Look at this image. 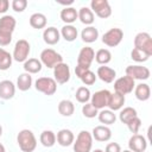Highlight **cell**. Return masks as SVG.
<instances>
[{
  "instance_id": "39",
  "label": "cell",
  "mask_w": 152,
  "mask_h": 152,
  "mask_svg": "<svg viewBox=\"0 0 152 152\" xmlns=\"http://www.w3.org/2000/svg\"><path fill=\"white\" fill-rule=\"evenodd\" d=\"M80 80L82 81L83 84H86V86H91V84H94L95 81H96V75H95V72H93V71L89 69V70H87V71L80 77Z\"/></svg>"
},
{
  "instance_id": "31",
  "label": "cell",
  "mask_w": 152,
  "mask_h": 152,
  "mask_svg": "<svg viewBox=\"0 0 152 152\" xmlns=\"http://www.w3.org/2000/svg\"><path fill=\"white\" fill-rule=\"evenodd\" d=\"M59 33L66 42H74L77 38V34H78L77 28L72 25H64Z\"/></svg>"
},
{
  "instance_id": "26",
  "label": "cell",
  "mask_w": 152,
  "mask_h": 152,
  "mask_svg": "<svg viewBox=\"0 0 152 152\" xmlns=\"http://www.w3.org/2000/svg\"><path fill=\"white\" fill-rule=\"evenodd\" d=\"M32 86V76L27 72H23L17 78V87L21 91H26Z\"/></svg>"
},
{
  "instance_id": "45",
  "label": "cell",
  "mask_w": 152,
  "mask_h": 152,
  "mask_svg": "<svg viewBox=\"0 0 152 152\" xmlns=\"http://www.w3.org/2000/svg\"><path fill=\"white\" fill-rule=\"evenodd\" d=\"M93 152H104V151H102V150H100V148H96V150H94Z\"/></svg>"
},
{
  "instance_id": "21",
  "label": "cell",
  "mask_w": 152,
  "mask_h": 152,
  "mask_svg": "<svg viewBox=\"0 0 152 152\" xmlns=\"http://www.w3.org/2000/svg\"><path fill=\"white\" fill-rule=\"evenodd\" d=\"M134 95L139 101H147L151 96V89L147 83H140L134 87Z\"/></svg>"
},
{
  "instance_id": "9",
  "label": "cell",
  "mask_w": 152,
  "mask_h": 152,
  "mask_svg": "<svg viewBox=\"0 0 152 152\" xmlns=\"http://www.w3.org/2000/svg\"><path fill=\"white\" fill-rule=\"evenodd\" d=\"M124 38V32L121 28L118 27H113L110 30H108L103 36H102V43L109 48H114L118 46L121 40Z\"/></svg>"
},
{
  "instance_id": "27",
  "label": "cell",
  "mask_w": 152,
  "mask_h": 152,
  "mask_svg": "<svg viewBox=\"0 0 152 152\" xmlns=\"http://www.w3.org/2000/svg\"><path fill=\"white\" fill-rule=\"evenodd\" d=\"M97 118L101 124H104V126L113 125L116 121V116L110 109H101V112H99L97 114Z\"/></svg>"
},
{
  "instance_id": "17",
  "label": "cell",
  "mask_w": 152,
  "mask_h": 152,
  "mask_svg": "<svg viewBox=\"0 0 152 152\" xmlns=\"http://www.w3.org/2000/svg\"><path fill=\"white\" fill-rule=\"evenodd\" d=\"M15 94V86L10 80H4L0 82V97L2 100H10Z\"/></svg>"
},
{
  "instance_id": "29",
  "label": "cell",
  "mask_w": 152,
  "mask_h": 152,
  "mask_svg": "<svg viewBox=\"0 0 152 152\" xmlns=\"http://www.w3.org/2000/svg\"><path fill=\"white\" fill-rule=\"evenodd\" d=\"M30 25L37 30L44 28L46 26V17L43 13H33L30 17Z\"/></svg>"
},
{
  "instance_id": "6",
  "label": "cell",
  "mask_w": 152,
  "mask_h": 152,
  "mask_svg": "<svg viewBox=\"0 0 152 152\" xmlns=\"http://www.w3.org/2000/svg\"><path fill=\"white\" fill-rule=\"evenodd\" d=\"M34 88L37 91H40L48 96L53 95L57 90V83L51 77H39L34 82Z\"/></svg>"
},
{
  "instance_id": "14",
  "label": "cell",
  "mask_w": 152,
  "mask_h": 152,
  "mask_svg": "<svg viewBox=\"0 0 152 152\" xmlns=\"http://www.w3.org/2000/svg\"><path fill=\"white\" fill-rule=\"evenodd\" d=\"M53 80L56 83L64 84L70 80V68L66 63H59L53 68Z\"/></svg>"
},
{
  "instance_id": "24",
  "label": "cell",
  "mask_w": 152,
  "mask_h": 152,
  "mask_svg": "<svg viewBox=\"0 0 152 152\" xmlns=\"http://www.w3.org/2000/svg\"><path fill=\"white\" fill-rule=\"evenodd\" d=\"M61 19L66 25H71L74 21H76V19H78L77 11L74 7H64L61 11Z\"/></svg>"
},
{
  "instance_id": "8",
  "label": "cell",
  "mask_w": 152,
  "mask_h": 152,
  "mask_svg": "<svg viewBox=\"0 0 152 152\" xmlns=\"http://www.w3.org/2000/svg\"><path fill=\"white\" fill-rule=\"evenodd\" d=\"M135 87V83H134V80L129 76H122V77H119L115 82H114V90L115 93L120 94V95H126V94H129L133 91Z\"/></svg>"
},
{
  "instance_id": "28",
  "label": "cell",
  "mask_w": 152,
  "mask_h": 152,
  "mask_svg": "<svg viewBox=\"0 0 152 152\" xmlns=\"http://www.w3.org/2000/svg\"><path fill=\"white\" fill-rule=\"evenodd\" d=\"M39 140L42 142L43 146L45 147H52L55 144H56V134L50 131V129H45L40 133V137H39Z\"/></svg>"
},
{
  "instance_id": "41",
  "label": "cell",
  "mask_w": 152,
  "mask_h": 152,
  "mask_svg": "<svg viewBox=\"0 0 152 152\" xmlns=\"http://www.w3.org/2000/svg\"><path fill=\"white\" fill-rule=\"evenodd\" d=\"M13 11L15 12H24L27 7V1L26 0H13L11 4Z\"/></svg>"
},
{
  "instance_id": "1",
  "label": "cell",
  "mask_w": 152,
  "mask_h": 152,
  "mask_svg": "<svg viewBox=\"0 0 152 152\" xmlns=\"http://www.w3.org/2000/svg\"><path fill=\"white\" fill-rule=\"evenodd\" d=\"M95 58V51L90 46H84L81 49L78 57H77V64L75 66V74L80 78L87 70H89L93 61Z\"/></svg>"
},
{
  "instance_id": "40",
  "label": "cell",
  "mask_w": 152,
  "mask_h": 152,
  "mask_svg": "<svg viewBox=\"0 0 152 152\" xmlns=\"http://www.w3.org/2000/svg\"><path fill=\"white\" fill-rule=\"evenodd\" d=\"M126 125H127L128 129H129L133 134H138L139 128H140V126H141V120H140L138 116H135V118H133L131 121H128Z\"/></svg>"
},
{
  "instance_id": "22",
  "label": "cell",
  "mask_w": 152,
  "mask_h": 152,
  "mask_svg": "<svg viewBox=\"0 0 152 152\" xmlns=\"http://www.w3.org/2000/svg\"><path fill=\"white\" fill-rule=\"evenodd\" d=\"M81 38L84 43H94L99 38V31L94 26H87L82 30Z\"/></svg>"
},
{
  "instance_id": "34",
  "label": "cell",
  "mask_w": 152,
  "mask_h": 152,
  "mask_svg": "<svg viewBox=\"0 0 152 152\" xmlns=\"http://www.w3.org/2000/svg\"><path fill=\"white\" fill-rule=\"evenodd\" d=\"M12 55L7 52L5 49L0 48V70H7L12 65Z\"/></svg>"
},
{
  "instance_id": "13",
  "label": "cell",
  "mask_w": 152,
  "mask_h": 152,
  "mask_svg": "<svg viewBox=\"0 0 152 152\" xmlns=\"http://www.w3.org/2000/svg\"><path fill=\"white\" fill-rule=\"evenodd\" d=\"M126 75L132 77L134 81L135 80H147L150 77V70L146 66L142 65H128L125 70Z\"/></svg>"
},
{
  "instance_id": "18",
  "label": "cell",
  "mask_w": 152,
  "mask_h": 152,
  "mask_svg": "<svg viewBox=\"0 0 152 152\" xmlns=\"http://www.w3.org/2000/svg\"><path fill=\"white\" fill-rule=\"evenodd\" d=\"M115 76H116L115 70L112 69V68H109V66L102 65V66H99L97 68L96 77H99L104 83H112L115 80Z\"/></svg>"
},
{
  "instance_id": "19",
  "label": "cell",
  "mask_w": 152,
  "mask_h": 152,
  "mask_svg": "<svg viewBox=\"0 0 152 152\" xmlns=\"http://www.w3.org/2000/svg\"><path fill=\"white\" fill-rule=\"evenodd\" d=\"M59 38H61V33L53 26H50V27L45 28L44 32H43V39H44V42L48 45H55V44H57L59 42Z\"/></svg>"
},
{
  "instance_id": "36",
  "label": "cell",
  "mask_w": 152,
  "mask_h": 152,
  "mask_svg": "<svg viewBox=\"0 0 152 152\" xmlns=\"http://www.w3.org/2000/svg\"><path fill=\"white\" fill-rule=\"evenodd\" d=\"M75 97L80 103H88V101L91 97V94H90V90L87 87L82 86V87L77 88V90L75 93Z\"/></svg>"
},
{
  "instance_id": "43",
  "label": "cell",
  "mask_w": 152,
  "mask_h": 152,
  "mask_svg": "<svg viewBox=\"0 0 152 152\" xmlns=\"http://www.w3.org/2000/svg\"><path fill=\"white\" fill-rule=\"evenodd\" d=\"M10 7L8 0H0V13H5Z\"/></svg>"
},
{
  "instance_id": "3",
  "label": "cell",
  "mask_w": 152,
  "mask_h": 152,
  "mask_svg": "<svg viewBox=\"0 0 152 152\" xmlns=\"http://www.w3.org/2000/svg\"><path fill=\"white\" fill-rule=\"evenodd\" d=\"M17 142L23 152H33L37 147V139L30 129H21L17 135Z\"/></svg>"
},
{
  "instance_id": "46",
  "label": "cell",
  "mask_w": 152,
  "mask_h": 152,
  "mask_svg": "<svg viewBox=\"0 0 152 152\" xmlns=\"http://www.w3.org/2000/svg\"><path fill=\"white\" fill-rule=\"evenodd\" d=\"M2 135V127H1V125H0V137Z\"/></svg>"
},
{
  "instance_id": "7",
  "label": "cell",
  "mask_w": 152,
  "mask_h": 152,
  "mask_svg": "<svg viewBox=\"0 0 152 152\" xmlns=\"http://www.w3.org/2000/svg\"><path fill=\"white\" fill-rule=\"evenodd\" d=\"M30 51H31L30 43L27 40H25V39H19L14 45V50H13L12 57L17 62H25L28 58Z\"/></svg>"
},
{
  "instance_id": "25",
  "label": "cell",
  "mask_w": 152,
  "mask_h": 152,
  "mask_svg": "<svg viewBox=\"0 0 152 152\" xmlns=\"http://www.w3.org/2000/svg\"><path fill=\"white\" fill-rule=\"evenodd\" d=\"M43 64L37 58H28L24 62V70L27 74H38L42 70Z\"/></svg>"
},
{
  "instance_id": "44",
  "label": "cell",
  "mask_w": 152,
  "mask_h": 152,
  "mask_svg": "<svg viewBox=\"0 0 152 152\" xmlns=\"http://www.w3.org/2000/svg\"><path fill=\"white\" fill-rule=\"evenodd\" d=\"M0 152H6V151H5V147H4L2 144H0Z\"/></svg>"
},
{
  "instance_id": "15",
  "label": "cell",
  "mask_w": 152,
  "mask_h": 152,
  "mask_svg": "<svg viewBox=\"0 0 152 152\" xmlns=\"http://www.w3.org/2000/svg\"><path fill=\"white\" fill-rule=\"evenodd\" d=\"M128 147L132 152H145L147 147V140L140 134H133L128 140Z\"/></svg>"
},
{
  "instance_id": "16",
  "label": "cell",
  "mask_w": 152,
  "mask_h": 152,
  "mask_svg": "<svg viewBox=\"0 0 152 152\" xmlns=\"http://www.w3.org/2000/svg\"><path fill=\"white\" fill-rule=\"evenodd\" d=\"M91 137L96 140V141H100V142H104V141H108L110 138H112V131L109 127L107 126H96L93 128V132H91Z\"/></svg>"
},
{
  "instance_id": "20",
  "label": "cell",
  "mask_w": 152,
  "mask_h": 152,
  "mask_svg": "<svg viewBox=\"0 0 152 152\" xmlns=\"http://www.w3.org/2000/svg\"><path fill=\"white\" fill-rule=\"evenodd\" d=\"M74 133L70 131V129H66V128H63L61 131H58L57 135H56V140L57 142L61 145V146H70L72 142H74Z\"/></svg>"
},
{
  "instance_id": "5",
  "label": "cell",
  "mask_w": 152,
  "mask_h": 152,
  "mask_svg": "<svg viewBox=\"0 0 152 152\" xmlns=\"http://www.w3.org/2000/svg\"><path fill=\"white\" fill-rule=\"evenodd\" d=\"M40 63L46 68H55L57 64L63 62V57L61 53L52 49H45L40 52Z\"/></svg>"
},
{
  "instance_id": "11",
  "label": "cell",
  "mask_w": 152,
  "mask_h": 152,
  "mask_svg": "<svg viewBox=\"0 0 152 152\" xmlns=\"http://www.w3.org/2000/svg\"><path fill=\"white\" fill-rule=\"evenodd\" d=\"M134 48L140 49L152 56V39L147 32H140L134 38Z\"/></svg>"
},
{
  "instance_id": "32",
  "label": "cell",
  "mask_w": 152,
  "mask_h": 152,
  "mask_svg": "<svg viewBox=\"0 0 152 152\" xmlns=\"http://www.w3.org/2000/svg\"><path fill=\"white\" fill-rule=\"evenodd\" d=\"M77 15H78V19L81 20L82 24L91 25V24L94 23V13H93L91 10L88 8V7H82V8H80V11L77 12Z\"/></svg>"
},
{
  "instance_id": "4",
  "label": "cell",
  "mask_w": 152,
  "mask_h": 152,
  "mask_svg": "<svg viewBox=\"0 0 152 152\" xmlns=\"http://www.w3.org/2000/svg\"><path fill=\"white\" fill-rule=\"evenodd\" d=\"M74 152H90L93 146V137L88 131H81L72 142Z\"/></svg>"
},
{
  "instance_id": "35",
  "label": "cell",
  "mask_w": 152,
  "mask_h": 152,
  "mask_svg": "<svg viewBox=\"0 0 152 152\" xmlns=\"http://www.w3.org/2000/svg\"><path fill=\"white\" fill-rule=\"evenodd\" d=\"M135 116H138V114L133 107H125L119 114V119L122 124H127L128 121H131Z\"/></svg>"
},
{
  "instance_id": "38",
  "label": "cell",
  "mask_w": 152,
  "mask_h": 152,
  "mask_svg": "<svg viewBox=\"0 0 152 152\" xmlns=\"http://www.w3.org/2000/svg\"><path fill=\"white\" fill-rule=\"evenodd\" d=\"M82 114L86 116V118H95L97 114H99V110L91 104V103H84L83 107H82Z\"/></svg>"
},
{
  "instance_id": "42",
  "label": "cell",
  "mask_w": 152,
  "mask_h": 152,
  "mask_svg": "<svg viewBox=\"0 0 152 152\" xmlns=\"http://www.w3.org/2000/svg\"><path fill=\"white\" fill-rule=\"evenodd\" d=\"M104 152H121V147L118 142H109L107 144Z\"/></svg>"
},
{
  "instance_id": "12",
  "label": "cell",
  "mask_w": 152,
  "mask_h": 152,
  "mask_svg": "<svg viewBox=\"0 0 152 152\" xmlns=\"http://www.w3.org/2000/svg\"><path fill=\"white\" fill-rule=\"evenodd\" d=\"M110 91L107 90V89H102V90H99L96 91L94 95H91L90 97V103L99 110V109H104V107L108 106V101H109V97H110Z\"/></svg>"
},
{
  "instance_id": "37",
  "label": "cell",
  "mask_w": 152,
  "mask_h": 152,
  "mask_svg": "<svg viewBox=\"0 0 152 152\" xmlns=\"http://www.w3.org/2000/svg\"><path fill=\"white\" fill-rule=\"evenodd\" d=\"M151 56L148 53H146L145 51L140 50V49H137V48H133L132 52H131V58L138 63H141V62H146Z\"/></svg>"
},
{
  "instance_id": "10",
  "label": "cell",
  "mask_w": 152,
  "mask_h": 152,
  "mask_svg": "<svg viewBox=\"0 0 152 152\" xmlns=\"http://www.w3.org/2000/svg\"><path fill=\"white\" fill-rule=\"evenodd\" d=\"M90 10L93 13H95L99 18L102 19H106L112 14V8L107 0H91Z\"/></svg>"
},
{
  "instance_id": "47",
  "label": "cell",
  "mask_w": 152,
  "mask_h": 152,
  "mask_svg": "<svg viewBox=\"0 0 152 152\" xmlns=\"http://www.w3.org/2000/svg\"><path fill=\"white\" fill-rule=\"evenodd\" d=\"M121 152H132V151H129V150H124V151H121Z\"/></svg>"
},
{
  "instance_id": "2",
  "label": "cell",
  "mask_w": 152,
  "mask_h": 152,
  "mask_svg": "<svg viewBox=\"0 0 152 152\" xmlns=\"http://www.w3.org/2000/svg\"><path fill=\"white\" fill-rule=\"evenodd\" d=\"M15 19L14 17L6 14L0 18V45L7 46L12 42V33L15 28Z\"/></svg>"
},
{
  "instance_id": "33",
  "label": "cell",
  "mask_w": 152,
  "mask_h": 152,
  "mask_svg": "<svg viewBox=\"0 0 152 152\" xmlns=\"http://www.w3.org/2000/svg\"><path fill=\"white\" fill-rule=\"evenodd\" d=\"M94 59H95L99 64L106 65V64H108V63L110 62V59H112V53H110V51H109L108 49H100V50L96 51Z\"/></svg>"
},
{
  "instance_id": "30",
  "label": "cell",
  "mask_w": 152,
  "mask_h": 152,
  "mask_svg": "<svg viewBox=\"0 0 152 152\" xmlns=\"http://www.w3.org/2000/svg\"><path fill=\"white\" fill-rule=\"evenodd\" d=\"M58 113L63 116H71L75 110V106L70 100H62L58 103Z\"/></svg>"
},
{
  "instance_id": "23",
  "label": "cell",
  "mask_w": 152,
  "mask_h": 152,
  "mask_svg": "<svg viewBox=\"0 0 152 152\" xmlns=\"http://www.w3.org/2000/svg\"><path fill=\"white\" fill-rule=\"evenodd\" d=\"M124 103H125V96L114 91V94H110V97H109V101H108V106L107 107L112 112H115V110L121 109L122 106H124Z\"/></svg>"
}]
</instances>
